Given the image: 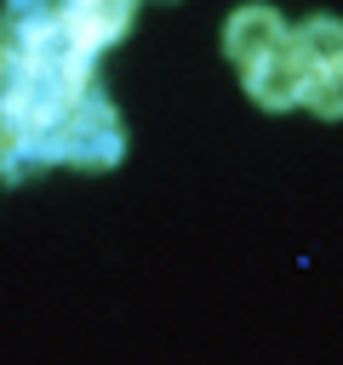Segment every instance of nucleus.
<instances>
[{
	"instance_id": "obj_5",
	"label": "nucleus",
	"mask_w": 343,
	"mask_h": 365,
	"mask_svg": "<svg viewBox=\"0 0 343 365\" xmlns=\"http://www.w3.org/2000/svg\"><path fill=\"white\" fill-rule=\"evenodd\" d=\"M292 46L309 68H337L343 63V17H303L292 29Z\"/></svg>"
},
{
	"instance_id": "obj_2",
	"label": "nucleus",
	"mask_w": 343,
	"mask_h": 365,
	"mask_svg": "<svg viewBox=\"0 0 343 365\" xmlns=\"http://www.w3.org/2000/svg\"><path fill=\"white\" fill-rule=\"evenodd\" d=\"M240 74H246V97H252L257 108H292V103H303L314 68L297 57V46H280V51H269L263 63H252V68H240Z\"/></svg>"
},
{
	"instance_id": "obj_3",
	"label": "nucleus",
	"mask_w": 343,
	"mask_h": 365,
	"mask_svg": "<svg viewBox=\"0 0 343 365\" xmlns=\"http://www.w3.org/2000/svg\"><path fill=\"white\" fill-rule=\"evenodd\" d=\"M280 46H292V29L280 23L274 6H240V11L223 23V51H229L240 68L263 63V57L280 51Z\"/></svg>"
},
{
	"instance_id": "obj_4",
	"label": "nucleus",
	"mask_w": 343,
	"mask_h": 365,
	"mask_svg": "<svg viewBox=\"0 0 343 365\" xmlns=\"http://www.w3.org/2000/svg\"><path fill=\"white\" fill-rule=\"evenodd\" d=\"M63 17L80 34H91L97 46H109L131 29V0H63Z\"/></svg>"
},
{
	"instance_id": "obj_1",
	"label": "nucleus",
	"mask_w": 343,
	"mask_h": 365,
	"mask_svg": "<svg viewBox=\"0 0 343 365\" xmlns=\"http://www.w3.org/2000/svg\"><path fill=\"white\" fill-rule=\"evenodd\" d=\"M126 154V125L103 97H74L63 108V160L86 171H109Z\"/></svg>"
},
{
	"instance_id": "obj_6",
	"label": "nucleus",
	"mask_w": 343,
	"mask_h": 365,
	"mask_svg": "<svg viewBox=\"0 0 343 365\" xmlns=\"http://www.w3.org/2000/svg\"><path fill=\"white\" fill-rule=\"evenodd\" d=\"M51 17H57V11H51L46 0H6V51H23Z\"/></svg>"
},
{
	"instance_id": "obj_7",
	"label": "nucleus",
	"mask_w": 343,
	"mask_h": 365,
	"mask_svg": "<svg viewBox=\"0 0 343 365\" xmlns=\"http://www.w3.org/2000/svg\"><path fill=\"white\" fill-rule=\"evenodd\" d=\"M303 103H309L320 120H343V63H337V68H314Z\"/></svg>"
}]
</instances>
